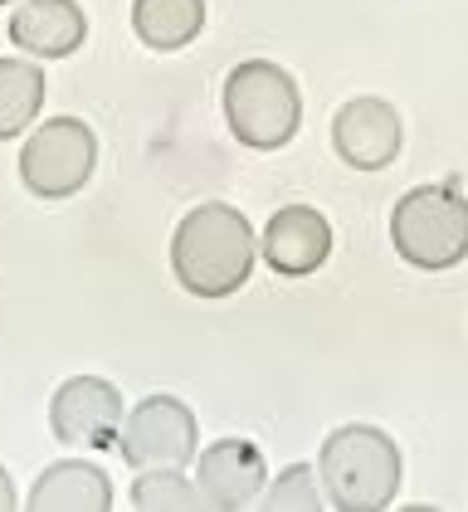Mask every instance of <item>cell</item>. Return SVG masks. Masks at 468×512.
Here are the masks:
<instances>
[{
  "instance_id": "4",
  "label": "cell",
  "mask_w": 468,
  "mask_h": 512,
  "mask_svg": "<svg viewBox=\"0 0 468 512\" xmlns=\"http://www.w3.org/2000/svg\"><path fill=\"white\" fill-rule=\"evenodd\" d=\"M390 244L410 269H454L468 259V200L454 186H415L390 210Z\"/></svg>"
},
{
  "instance_id": "7",
  "label": "cell",
  "mask_w": 468,
  "mask_h": 512,
  "mask_svg": "<svg viewBox=\"0 0 468 512\" xmlns=\"http://www.w3.org/2000/svg\"><path fill=\"white\" fill-rule=\"evenodd\" d=\"M49 425L69 449H108L122 430V395L103 376H69L49 400Z\"/></svg>"
},
{
  "instance_id": "11",
  "label": "cell",
  "mask_w": 468,
  "mask_h": 512,
  "mask_svg": "<svg viewBox=\"0 0 468 512\" xmlns=\"http://www.w3.org/2000/svg\"><path fill=\"white\" fill-rule=\"evenodd\" d=\"M10 40L35 59H69L88 40V15L78 0H20L10 15Z\"/></svg>"
},
{
  "instance_id": "2",
  "label": "cell",
  "mask_w": 468,
  "mask_h": 512,
  "mask_svg": "<svg viewBox=\"0 0 468 512\" xmlns=\"http://www.w3.org/2000/svg\"><path fill=\"white\" fill-rule=\"evenodd\" d=\"M327 508L342 512H381L400 493V449L376 425H342L322 439L317 454Z\"/></svg>"
},
{
  "instance_id": "15",
  "label": "cell",
  "mask_w": 468,
  "mask_h": 512,
  "mask_svg": "<svg viewBox=\"0 0 468 512\" xmlns=\"http://www.w3.org/2000/svg\"><path fill=\"white\" fill-rule=\"evenodd\" d=\"M132 508L156 512V508H205L200 488L181 469H142L137 483H132Z\"/></svg>"
},
{
  "instance_id": "3",
  "label": "cell",
  "mask_w": 468,
  "mask_h": 512,
  "mask_svg": "<svg viewBox=\"0 0 468 512\" xmlns=\"http://www.w3.org/2000/svg\"><path fill=\"white\" fill-rule=\"evenodd\" d=\"M225 122L249 152H278L303 127V93L273 59H244L225 79Z\"/></svg>"
},
{
  "instance_id": "9",
  "label": "cell",
  "mask_w": 468,
  "mask_h": 512,
  "mask_svg": "<svg viewBox=\"0 0 468 512\" xmlns=\"http://www.w3.org/2000/svg\"><path fill=\"white\" fill-rule=\"evenodd\" d=\"M332 147L351 171H386L400 157V113L386 98H351L332 118Z\"/></svg>"
},
{
  "instance_id": "17",
  "label": "cell",
  "mask_w": 468,
  "mask_h": 512,
  "mask_svg": "<svg viewBox=\"0 0 468 512\" xmlns=\"http://www.w3.org/2000/svg\"><path fill=\"white\" fill-rule=\"evenodd\" d=\"M15 508V483H10V473L0 469V512Z\"/></svg>"
},
{
  "instance_id": "5",
  "label": "cell",
  "mask_w": 468,
  "mask_h": 512,
  "mask_svg": "<svg viewBox=\"0 0 468 512\" xmlns=\"http://www.w3.org/2000/svg\"><path fill=\"white\" fill-rule=\"evenodd\" d=\"M98 166V137L78 118H49L20 147V181L39 200H64L88 186Z\"/></svg>"
},
{
  "instance_id": "6",
  "label": "cell",
  "mask_w": 468,
  "mask_h": 512,
  "mask_svg": "<svg viewBox=\"0 0 468 512\" xmlns=\"http://www.w3.org/2000/svg\"><path fill=\"white\" fill-rule=\"evenodd\" d=\"M195 425L191 405L176 395H147L117 430V454L132 469H181L195 459Z\"/></svg>"
},
{
  "instance_id": "8",
  "label": "cell",
  "mask_w": 468,
  "mask_h": 512,
  "mask_svg": "<svg viewBox=\"0 0 468 512\" xmlns=\"http://www.w3.org/2000/svg\"><path fill=\"white\" fill-rule=\"evenodd\" d=\"M259 254L269 259L273 274L308 278L332 254V225L312 205H283V210H273L264 235H259Z\"/></svg>"
},
{
  "instance_id": "13",
  "label": "cell",
  "mask_w": 468,
  "mask_h": 512,
  "mask_svg": "<svg viewBox=\"0 0 468 512\" xmlns=\"http://www.w3.org/2000/svg\"><path fill=\"white\" fill-rule=\"evenodd\" d=\"M200 25H205V0H132V30L156 54L186 49L200 35Z\"/></svg>"
},
{
  "instance_id": "16",
  "label": "cell",
  "mask_w": 468,
  "mask_h": 512,
  "mask_svg": "<svg viewBox=\"0 0 468 512\" xmlns=\"http://www.w3.org/2000/svg\"><path fill=\"white\" fill-rule=\"evenodd\" d=\"M269 508H303V512L327 508V488L317 483L312 464H293V469H283L278 478H273L269 483Z\"/></svg>"
},
{
  "instance_id": "10",
  "label": "cell",
  "mask_w": 468,
  "mask_h": 512,
  "mask_svg": "<svg viewBox=\"0 0 468 512\" xmlns=\"http://www.w3.org/2000/svg\"><path fill=\"white\" fill-rule=\"evenodd\" d=\"M269 483L264 454L249 439H220L210 449H200L195 459V488L205 498V508H249Z\"/></svg>"
},
{
  "instance_id": "1",
  "label": "cell",
  "mask_w": 468,
  "mask_h": 512,
  "mask_svg": "<svg viewBox=\"0 0 468 512\" xmlns=\"http://www.w3.org/2000/svg\"><path fill=\"white\" fill-rule=\"evenodd\" d=\"M254 259H259V239L249 220L225 200L195 205L171 235V274L191 298L205 303L239 293L254 274Z\"/></svg>"
},
{
  "instance_id": "12",
  "label": "cell",
  "mask_w": 468,
  "mask_h": 512,
  "mask_svg": "<svg viewBox=\"0 0 468 512\" xmlns=\"http://www.w3.org/2000/svg\"><path fill=\"white\" fill-rule=\"evenodd\" d=\"M30 508L35 512H108L113 508V478L98 464H49L30 488Z\"/></svg>"
},
{
  "instance_id": "14",
  "label": "cell",
  "mask_w": 468,
  "mask_h": 512,
  "mask_svg": "<svg viewBox=\"0 0 468 512\" xmlns=\"http://www.w3.org/2000/svg\"><path fill=\"white\" fill-rule=\"evenodd\" d=\"M44 108V74L30 59H0V142L20 137Z\"/></svg>"
},
{
  "instance_id": "18",
  "label": "cell",
  "mask_w": 468,
  "mask_h": 512,
  "mask_svg": "<svg viewBox=\"0 0 468 512\" xmlns=\"http://www.w3.org/2000/svg\"><path fill=\"white\" fill-rule=\"evenodd\" d=\"M0 5H10V0H0Z\"/></svg>"
}]
</instances>
